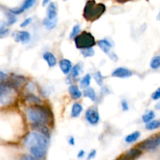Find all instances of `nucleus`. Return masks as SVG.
Returning <instances> with one entry per match:
<instances>
[{"mask_svg":"<svg viewBox=\"0 0 160 160\" xmlns=\"http://www.w3.org/2000/svg\"><path fill=\"white\" fill-rule=\"evenodd\" d=\"M7 17H8V22H7L8 25L13 24L17 21V18H16L15 15H14V14H12V13H8Z\"/></svg>","mask_w":160,"mask_h":160,"instance_id":"2f4dec72","label":"nucleus"},{"mask_svg":"<svg viewBox=\"0 0 160 160\" xmlns=\"http://www.w3.org/2000/svg\"><path fill=\"white\" fill-rule=\"evenodd\" d=\"M141 136V133L139 131H135L134 133H131V134L128 135V136L125 137V141L128 144H131V143L134 142V141H137Z\"/></svg>","mask_w":160,"mask_h":160,"instance_id":"412c9836","label":"nucleus"},{"mask_svg":"<svg viewBox=\"0 0 160 160\" xmlns=\"http://www.w3.org/2000/svg\"><path fill=\"white\" fill-rule=\"evenodd\" d=\"M43 25L47 28V29L50 30L56 27V20H50L48 17L45 18L43 20Z\"/></svg>","mask_w":160,"mask_h":160,"instance_id":"5701e85b","label":"nucleus"},{"mask_svg":"<svg viewBox=\"0 0 160 160\" xmlns=\"http://www.w3.org/2000/svg\"><path fill=\"white\" fill-rule=\"evenodd\" d=\"M131 75H132L131 71L126 68V67H118V68L115 69L112 73V76L121 78H129Z\"/></svg>","mask_w":160,"mask_h":160,"instance_id":"9d476101","label":"nucleus"},{"mask_svg":"<svg viewBox=\"0 0 160 160\" xmlns=\"http://www.w3.org/2000/svg\"><path fill=\"white\" fill-rule=\"evenodd\" d=\"M83 111V108L81 104L74 103L72 106L71 109V116L73 118H77L81 115V111Z\"/></svg>","mask_w":160,"mask_h":160,"instance_id":"a211bd4d","label":"nucleus"},{"mask_svg":"<svg viewBox=\"0 0 160 160\" xmlns=\"http://www.w3.org/2000/svg\"><path fill=\"white\" fill-rule=\"evenodd\" d=\"M91 79H92V78H91V75H89V74L84 75L81 81V86L84 88L88 87L89 85H90V83H91Z\"/></svg>","mask_w":160,"mask_h":160,"instance_id":"bb28decb","label":"nucleus"},{"mask_svg":"<svg viewBox=\"0 0 160 160\" xmlns=\"http://www.w3.org/2000/svg\"><path fill=\"white\" fill-rule=\"evenodd\" d=\"M94 78H95V81H96V83H98L99 86H102V83H103V76L101 75L100 72H96V73L94 75Z\"/></svg>","mask_w":160,"mask_h":160,"instance_id":"7c9ffc66","label":"nucleus"},{"mask_svg":"<svg viewBox=\"0 0 160 160\" xmlns=\"http://www.w3.org/2000/svg\"><path fill=\"white\" fill-rule=\"evenodd\" d=\"M106 9V6L102 3H96L95 0H88L84 6L83 16L87 20L94 21L99 18Z\"/></svg>","mask_w":160,"mask_h":160,"instance_id":"f03ea898","label":"nucleus"},{"mask_svg":"<svg viewBox=\"0 0 160 160\" xmlns=\"http://www.w3.org/2000/svg\"><path fill=\"white\" fill-rule=\"evenodd\" d=\"M155 108L157 110H160V102H159L158 104H156V106H155Z\"/></svg>","mask_w":160,"mask_h":160,"instance_id":"a18cd8bd","label":"nucleus"},{"mask_svg":"<svg viewBox=\"0 0 160 160\" xmlns=\"http://www.w3.org/2000/svg\"><path fill=\"white\" fill-rule=\"evenodd\" d=\"M80 66L79 64H76L74 67H72V75L74 77H78L80 75Z\"/></svg>","mask_w":160,"mask_h":160,"instance_id":"473e14b6","label":"nucleus"},{"mask_svg":"<svg viewBox=\"0 0 160 160\" xmlns=\"http://www.w3.org/2000/svg\"><path fill=\"white\" fill-rule=\"evenodd\" d=\"M160 126V121L159 120H154L151 121V122H148L145 125V128L148 130H153L158 129Z\"/></svg>","mask_w":160,"mask_h":160,"instance_id":"393cba45","label":"nucleus"},{"mask_svg":"<svg viewBox=\"0 0 160 160\" xmlns=\"http://www.w3.org/2000/svg\"><path fill=\"white\" fill-rule=\"evenodd\" d=\"M85 117L88 122L92 125H97L99 122L100 116L95 108H88L85 112Z\"/></svg>","mask_w":160,"mask_h":160,"instance_id":"0eeeda50","label":"nucleus"},{"mask_svg":"<svg viewBox=\"0 0 160 160\" xmlns=\"http://www.w3.org/2000/svg\"><path fill=\"white\" fill-rule=\"evenodd\" d=\"M118 3H126V2L129 1V0H117Z\"/></svg>","mask_w":160,"mask_h":160,"instance_id":"49530a36","label":"nucleus"},{"mask_svg":"<svg viewBox=\"0 0 160 160\" xmlns=\"http://www.w3.org/2000/svg\"><path fill=\"white\" fill-rule=\"evenodd\" d=\"M43 58L46 63L48 64V65L50 67H54L56 64V56H54V54L50 52H46L43 54Z\"/></svg>","mask_w":160,"mask_h":160,"instance_id":"dca6fc26","label":"nucleus"},{"mask_svg":"<svg viewBox=\"0 0 160 160\" xmlns=\"http://www.w3.org/2000/svg\"><path fill=\"white\" fill-rule=\"evenodd\" d=\"M23 144L28 148L33 147H42L47 148L48 145V137L38 132H31L23 140Z\"/></svg>","mask_w":160,"mask_h":160,"instance_id":"7ed1b4c3","label":"nucleus"},{"mask_svg":"<svg viewBox=\"0 0 160 160\" xmlns=\"http://www.w3.org/2000/svg\"><path fill=\"white\" fill-rule=\"evenodd\" d=\"M121 105H122V109H123V111H128V110L129 109V106H128V102H127V100H122Z\"/></svg>","mask_w":160,"mask_h":160,"instance_id":"e433bc0d","label":"nucleus"},{"mask_svg":"<svg viewBox=\"0 0 160 160\" xmlns=\"http://www.w3.org/2000/svg\"><path fill=\"white\" fill-rule=\"evenodd\" d=\"M9 30L5 28L4 27L0 28V38H3L5 37V36H6L8 34H9Z\"/></svg>","mask_w":160,"mask_h":160,"instance_id":"f704fd0d","label":"nucleus"},{"mask_svg":"<svg viewBox=\"0 0 160 160\" xmlns=\"http://www.w3.org/2000/svg\"><path fill=\"white\" fill-rule=\"evenodd\" d=\"M47 17L50 20H56L57 16V7L54 3H48V8H47Z\"/></svg>","mask_w":160,"mask_h":160,"instance_id":"ddd939ff","label":"nucleus"},{"mask_svg":"<svg viewBox=\"0 0 160 160\" xmlns=\"http://www.w3.org/2000/svg\"><path fill=\"white\" fill-rule=\"evenodd\" d=\"M126 155L131 158V160H134L138 158L142 155V151L139 148H131L126 153Z\"/></svg>","mask_w":160,"mask_h":160,"instance_id":"aec40b11","label":"nucleus"},{"mask_svg":"<svg viewBox=\"0 0 160 160\" xmlns=\"http://www.w3.org/2000/svg\"><path fill=\"white\" fill-rule=\"evenodd\" d=\"M150 66L152 69L160 68V56H156L152 59Z\"/></svg>","mask_w":160,"mask_h":160,"instance_id":"a878e982","label":"nucleus"},{"mask_svg":"<svg viewBox=\"0 0 160 160\" xmlns=\"http://www.w3.org/2000/svg\"><path fill=\"white\" fill-rule=\"evenodd\" d=\"M20 160H37V158H34L33 155H23V157L21 158Z\"/></svg>","mask_w":160,"mask_h":160,"instance_id":"58836bf2","label":"nucleus"},{"mask_svg":"<svg viewBox=\"0 0 160 160\" xmlns=\"http://www.w3.org/2000/svg\"><path fill=\"white\" fill-rule=\"evenodd\" d=\"M117 160H131V159L129 158V157L128 156V155H126V154H125V155H123V156L120 157V158H119L118 159H117Z\"/></svg>","mask_w":160,"mask_h":160,"instance_id":"a19ab883","label":"nucleus"},{"mask_svg":"<svg viewBox=\"0 0 160 160\" xmlns=\"http://www.w3.org/2000/svg\"><path fill=\"white\" fill-rule=\"evenodd\" d=\"M24 82L25 77L22 76V75H13L11 77L10 79L8 81V83H9V85H10L14 89H16L18 87H20V86H21L24 83Z\"/></svg>","mask_w":160,"mask_h":160,"instance_id":"9b49d317","label":"nucleus"},{"mask_svg":"<svg viewBox=\"0 0 160 160\" xmlns=\"http://www.w3.org/2000/svg\"><path fill=\"white\" fill-rule=\"evenodd\" d=\"M6 77H7V75L6 73H4L3 72L0 71V81H2V80L6 79Z\"/></svg>","mask_w":160,"mask_h":160,"instance_id":"ea45409f","label":"nucleus"},{"mask_svg":"<svg viewBox=\"0 0 160 160\" xmlns=\"http://www.w3.org/2000/svg\"><path fill=\"white\" fill-rule=\"evenodd\" d=\"M74 42L77 48L84 50L94 46L95 45V39L91 33L84 31L74 38Z\"/></svg>","mask_w":160,"mask_h":160,"instance_id":"20e7f679","label":"nucleus"},{"mask_svg":"<svg viewBox=\"0 0 160 160\" xmlns=\"http://www.w3.org/2000/svg\"><path fill=\"white\" fill-rule=\"evenodd\" d=\"M84 150H81V151H80L79 152V153H78V157L79 158H83V157H84Z\"/></svg>","mask_w":160,"mask_h":160,"instance_id":"79ce46f5","label":"nucleus"},{"mask_svg":"<svg viewBox=\"0 0 160 160\" xmlns=\"http://www.w3.org/2000/svg\"><path fill=\"white\" fill-rule=\"evenodd\" d=\"M157 19H158V20H160V12L159 13V14H158V17H157Z\"/></svg>","mask_w":160,"mask_h":160,"instance_id":"de8ad7c7","label":"nucleus"},{"mask_svg":"<svg viewBox=\"0 0 160 160\" xmlns=\"http://www.w3.org/2000/svg\"><path fill=\"white\" fill-rule=\"evenodd\" d=\"M14 89L7 82L0 83V100L2 104H6L12 99V93Z\"/></svg>","mask_w":160,"mask_h":160,"instance_id":"39448f33","label":"nucleus"},{"mask_svg":"<svg viewBox=\"0 0 160 160\" xmlns=\"http://www.w3.org/2000/svg\"><path fill=\"white\" fill-rule=\"evenodd\" d=\"M69 143H70L71 145H73L75 144V141H74V138L73 136H70V139H69Z\"/></svg>","mask_w":160,"mask_h":160,"instance_id":"37998d69","label":"nucleus"},{"mask_svg":"<svg viewBox=\"0 0 160 160\" xmlns=\"http://www.w3.org/2000/svg\"><path fill=\"white\" fill-rule=\"evenodd\" d=\"M48 108L39 104H34L26 109L28 119L33 124H47L50 122L51 115Z\"/></svg>","mask_w":160,"mask_h":160,"instance_id":"f257e3e1","label":"nucleus"},{"mask_svg":"<svg viewBox=\"0 0 160 160\" xmlns=\"http://www.w3.org/2000/svg\"><path fill=\"white\" fill-rule=\"evenodd\" d=\"M80 30H81V28L78 24H76L73 28V30H72L71 33L70 35V39H74L77 35H78V33L80 32Z\"/></svg>","mask_w":160,"mask_h":160,"instance_id":"c756f323","label":"nucleus"},{"mask_svg":"<svg viewBox=\"0 0 160 160\" xmlns=\"http://www.w3.org/2000/svg\"><path fill=\"white\" fill-rule=\"evenodd\" d=\"M35 1L36 0H25L24 3H23V5L20 7L17 8V9H10V13H12L14 15H18V14L22 13H23L25 10L29 9V8L32 7L33 5L35 3Z\"/></svg>","mask_w":160,"mask_h":160,"instance_id":"1a4fd4ad","label":"nucleus"},{"mask_svg":"<svg viewBox=\"0 0 160 160\" xmlns=\"http://www.w3.org/2000/svg\"><path fill=\"white\" fill-rule=\"evenodd\" d=\"M84 95L90 98L92 100H95V99H96V93H95V91L93 88L87 87L86 89H84Z\"/></svg>","mask_w":160,"mask_h":160,"instance_id":"4be33fe9","label":"nucleus"},{"mask_svg":"<svg viewBox=\"0 0 160 160\" xmlns=\"http://www.w3.org/2000/svg\"><path fill=\"white\" fill-rule=\"evenodd\" d=\"M155 116H156V115H155L154 111H149L143 115V116H142V120H143V122H145V123H148V122L152 121V119H154Z\"/></svg>","mask_w":160,"mask_h":160,"instance_id":"b1692460","label":"nucleus"},{"mask_svg":"<svg viewBox=\"0 0 160 160\" xmlns=\"http://www.w3.org/2000/svg\"><path fill=\"white\" fill-rule=\"evenodd\" d=\"M69 93H70V95L71 96V97L73 100L79 99L81 97V95H82L81 90L78 89V86H73V85H72V86L69 87Z\"/></svg>","mask_w":160,"mask_h":160,"instance_id":"f3484780","label":"nucleus"},{"mask_svg":"<svg viewBox=\"0 0 160 160\" xmlns=\"http://www.w3.org/2000/svg\"><path fill=\"white\" fill-rule=\"evenodd\" d=\"M59 67L65 75H67L72 69V64L69 60L62 59L59 61Z\"/></svg>","mask_w":160,"mask_h":160,"instance_id":"4468645a","label":"nucleus"},{"mask_svg":"<svg viewBox=\"0 0 160 160\" xmlns=\"http://www.w3.org/2000/svg\"><path fill=\"white\" fill-rule=\"evenodd\" d=\"M152 100H159L160 98V87L158 88V89L153 93L152 95Z\"/></svg>","mask_w":160,"mask_h":160,"instance_id":"72a5a7b5","label":"nucleus"},{"mask_svg":"<svg viewBox=\"0 0 160 160\" xmlns=\"http://www.w3.org/2000/svg\"><path fill=\"white\" fill-rule=\"evenodd\" d=\"M49 2H50V0H43V2H42V6H46L47 4H48V3H49Z\"/></svg>","mask_w":160,"mask_h":160,"instance_id":"c03bdc74","label":"nucleus"},{"mask_svg":"<svg viewBox=\"0 0 160 160\" xmlns=\"http://www.w3.org/2000/svg\"><path fill=\"white\" fill-rule=\"evenodd\" d=\"M26 100H28L29 103L31 104H38L41 102L40 99L38 97H37L36 96L33 95V94H29V95L27 96Z\"/></svg>","mask_w":160,"mask_h":160,"instance_id":"cd10ccee","label":"nucleus"},{"mask_svg":"<svg viewBox=\"0 0 160 160\" xmlns=\"http://www.w3.org/2000/svg\"><path fill=\"white\" fill-rule=\"evenodd\" d=\"M29 150L31 155H32L34 158H38V159H40V158H42L45 155L47 148L42 147H33L29 148Z\"/></svg>","mask_w":160,"mask_h":160,"instance_id":"f8f14e48","label":"nucleus"},{"mask_svg":"<svg viewBox=\"0 0 160 160\" xmlns=\"http://www.w3.org/2000/svg\"><path fill=\"white\" fill-rule=\"evenodd\" d=\"M160 145V135L155 137L148 138L139 144V148L142 150L153 151Z\"/></svg>","mask_w":160,"mask_h":160,"instance_id":"423d86ee","label":"nucleus"},{"mask_svg":"<svg viewBox=\"0 0 160 160\" xmlns=\"http://www.w3.org/2000/svg\"><path fill=\"white\" fill-rule=\"evenodd\" d=\"M95 155H96V151H95V150H92V151H91V152H90V153L88 154V155L87 159H88V160L92 159V158H95Z\"/></svg>","mask_w":160,"mask_h":160,"instance_id":"4c0bfd02","label":"nucleus"},{"mask_svg":"<svg viewBox=\"0 0 160 160\" xmlns=\"http://www.w3.org/2000/svg\"><path fill=\"white\" fill-rule=\"evenodd\" d=\"M81 53H82V55L84 57H90V56H94L95 51H94V50L92 48H88L81 50Z\"/></svg>","mask_w":160,"mask_h":160,"instance_id":"c85d7f7f","label":"nucleus"},{"mask_svg":"<svg viewBox=\"0 0 160 160\" xmlns=\"http://www.w3.org/2000/svg\"><path fill=\"white\" fill-rule=\"evenodd\" d=\"M31 21H32V18H31V17H29V18H27L26 20H24L21 24H20V26L21 27V28H25V27H27L28 25H29L30 24H31Z\"/></svg>","mask_w":160,"mask_h":160,"instance_id":"c9c22d12","label":"nucleus"},{"mask_svg":"<svg viewBox=\"0 0 160 160\" xmlns=\"http://www.w3.org/2000/svg\"><path fill=\"white\" fill-rule=\"evenodd\" d=\"M33 129L37 130V132H38V133L43 134L46 137L48 138V136H49V130H48V127H46L45 124H33Z\"/></svg>","mask_w":160,"mask_h":160,"instance_id":"2eb2a0df","label":"nucleus"},{"mask_svg":"<svg viewBox=\"0 0 160 160\" xmlns=\"http://www.w3.org/2000/svg\"><path fill=\"white\" fill-rule=\"evenodd\" d=\"M62 1H67V0H62Z\"/></svg>","mask_w":160,"mask_h":160,"instance_id":"09e8293b","label":"nucleus"},{"mask_svg":"<svg viewBox=\"0 0 160 160\" xmlns=\"http://www.w3.org/2000/svg\"><path fill=\"white\" fill-rule=\"evenodd\" d=\"M98 45L101 48V50L104 52L105 53H109V52L110 51V49L112 45L109 43V42H108L106 39H102V40L98 41Z\"/></svg>","mask_w":160,"mask_h":160,"instance_id":"6ab92c4d","label":"nucleus"},{"mask_svg":"<svg viewBox=\"0 0 160 160\" xmlns=\"http://www.w3.org/2000/svg\"><path fill=\"white\" fill-rule=\"evenodd\" d=\"M14 39L17 42H21L23 43H27L30 41L31 39V35H30L29 32L26 31H15L12 34Z\"/></svg>","mask_w":160,"mask_h":160,"instance_id":"6e6552de","label":"nucleus"}]
</instances>
